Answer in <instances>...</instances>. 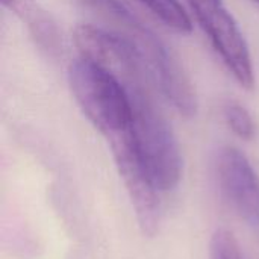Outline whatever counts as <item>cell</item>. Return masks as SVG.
Wrapping results in <instances>:
<instances>
[{
  "label": "cell",
  "instance_id": "obj_1",
  "mask_svg": "<svg viewBox=\"0 0 259 259\" xmlns=\"http://www.w3.org/2000/svg\"><path fill=\"white\" fill-rule=\"evenodd\" d=\"M105 20L115 24V32L129 39L143 56L159 93L184 117L197 112L194 87L170 47L147 27L121 0H83Z\"/></svg>",
  "mask_w": 259,
  "mask_h": 259
},
{
  "label": "cell",
  "instance_id": "obj_2",
  "mask_svg": "<svg viewBox=\"0 0 259 259\" xmlns=\"http://www.w3.org/2000/svg\"><path fill=\"white\" fill-rule=\"evenodd\" d=\"M155 91L144 88L127 93L132 102L131 140L155 187L162 191L175 190L182 178V153L178 138L161 111Z\"/></svg>",
  "mask_w": 259,
  "mask_h": 259
},
{
  "label": "cell",
  "instance_id": "obj_3",
  "mask_svg": "<svg viewBox=\"0 0 259 259\" xmlns=\"http://www.w3.org/2000/svg\"><path fill=\"white\" fill-rule=\"evenodd\" d=\"M68 83L85 117L106 140L131 129V97L111 71L80 56L68 67Z\"/></svg>",
  "mask_w": 259,
  "mask_h": 259
},
{
  "label": "cell",
  "instance_id": "obj_4",
  "mask_svg": "<svg viewBox=\"0 0 259 259\" xmlns=\"http://www.w3.org/2000/svg\"><path fill=\"white\" fill-rule=\"evenodd\" d=\"M199 26L220 56L234 79L244 88H252L255 73L247 41L223 0H187Z\"/></svg>",
  "mask_w": 259,
  "mask_h": 259
},
{
  "label": "cell",
  "instance_id": "obj_5",
  "mask_svg": "<svg viewBox=\"0 0 259 259\" xmlns=\"http://www.w3.org/2000/svg\"><path fill=\"white\" fill-rule=\"evenodd\" d=\"M108 143L118 175L132 202L138 225L144 235L153 237L159 231L161 223V191L155 187L138 159L129 131L108 138Z\"/></svg>",
  "mask_w": 259,
  "mask_h": 259
},
{
  "label": "cell",
  "instance_id": "obj_6",
  "mask_svg": "<svg viewBox=\"0 0 259 259\" xmlns=\"http://www.w3.org/2000/svg\"><path fill=\"white\" fill-rule=\"evenodd\" d=\"M217 178L235 212L250 226H259V176L247 156L235 147L217 155Z\"/></svg>",
  "mask_w": 259,
  "mask_h": 259
},
{
  "label": "cell",
  "instance_id": "obj_7",
  "mask_svg": "<svg viewBox=\"0 0 259 259\" xmlns=\"http://www.w3.org/2000/svg\"><path fill=\"white\" fill-rule=\"evenodd\" d=\"M2 5L29 23L35 38L41 46H44V49H58L56 27L50 18L38 8L36 0H2Z\"/></svg>",
  "mask_w": 259,
  "mask_h": 259
},
{
  "label": "cell",
  "instance_id": "obj_8",
  "mask_svg": "<svg viewBox=\"0 0 259 259\" xmlns=\"http://www.w3.org/2000/svg\"><path fill=\"white\" fill-rule=\"evenodd\" d=\"M158 20L178 33H190L193 21L179 0H140Z\"/></svg>",
  "mask_w": 259,
  "mask_h": 259
},
{
  "label": "cell",
  "instance_id": "obj_9",
  "mask_svg": "<svg viewBox=\"0 0 259 259\" xmlns=\"http://www.w3.org/2000/svg\"><path fill=\"white\" fill-rule=\"evenodd\" d=\"M225 120L231 131L241 140H252L255 135V121L250 112L238 102H228L223 109Z\"/></svg>",
  "mask_w": 259,
  "mask_h": 259
},
{
  "label": "cell",
  "instance_id": "obj_10",
  "mask_svg": "<svg viewBox=\"0 0 259 259\" xmlns=\"http://www.w3.org/2000/svg\"><path fill=\"white\" fill-rule=\"evenodd\" d=\"M209 258L211 259H243L240 244L235 240V237L226 231L219 229L212 240H211V249H209Z\"/></svg>",
  "mask_w": 259,
  "mask_h": 259
},
{
  "label": "cell",
  "instance_id": "obj_11",
  "mask_svg": "<svg viewBox=\"0 0 259 259\" xmlns=\"http://www.w3.org/2000/svg\"><path fill=\"white\" fill-rule=\"evenodd\" d=\"M253 2H256V3H259V0H253Z\"/></svg>",
  "mask_w": 259,
  "mask_h": 259
}]
</instances>
